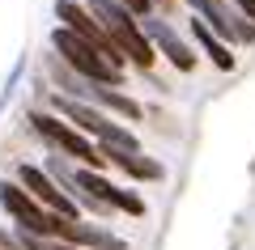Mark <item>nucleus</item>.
<instances>
[{
	"label": "nucleus",
	"instance_id": "obj_13",
	"mask_svg": "<svg viewBox=\"0 0 255 250\" xmlns=\"http://www.w3.org/2000/svg\"><path fill=\"white\" fill-rule=\"evenodd\" d=\"M119 4H128L136 17H149V13H153V0H119Z\"/></svg>",
	"mask_w": 255,
	"mask_h": 250
},
{
	"label": "nucleus",
	"instance_id": "obj_9",
	"mask_svg": "<svg viewBox=\"0 0 255 250\" xmlns=\"http://www.w3.org/2000/svg\"><path fill=\"white\" fill-rule=\"evenodd\" d=\"M98 153L111 161V166H119V170L128 174V178H140V182H157L162 178V161L145 157V153H128V149H111V144H98Z\"/></svg>",
	"mask_w": 255,
	"mask_h": 250
},
{
	"label": "nucleus",
	"instance_id": "obj_5",
	"mask_svg": "<svg viewBox=\"0 0 255 250\" xmlns=\"http://www.w3.org/2000/svg\"><path fill=\"white\" fill-rule=\"evenodd\" d=\"M17 182L38 199V204L51 208L55 216H68V221H77V199H73V195H64V191L55 187V178L43 170V166H26V161H21V166H17Z\"/></svg>",
	"mask_w": 255,
	"mask_h": 250
},
{
	"label": "nucleus",
	"instance_id": "obj_1",
	"mask_svg": "<svg viewBox=\"0 0 255 250\" xmlns=\"http://www.w3.org/2000/svg\"><path fill=\"white\" fill-rule=\"evenodd\" d=\"M51 47H55V55H60L68 68L81 72V77H90L94 85H119V81H124V68L107 64V55H102L90 38L73 34L68 26H55L51 30Z\"/></svg>",
	"mask_w": 255,
	"mask_h": 250
},
{
	"label": "nucleus",
	"instance_id": "obj_6",
	"mask_svg": "<svg viewBox=\"0 0 255 250\" xmlns=\"http://www.w3.org/2000/svg\"><path fill=\"white\" fill-rule=\"evenodd\" d=\"M140 30L149 34L153 51H162L166 60H170L174 68H179V72H196V51H191V47L183 43L179 34H174V26H170V21H162V17H153V13H149V17H140Z\"/></svg>",
	"mask_w": 255,
	"mask_h": 250
},
{
	"label": "nucleus",
	"instance_id": "obj_14",
	"mask_svg": "<svg viewBox=\"0 0 255 250\" xmlns=\"http://www.w3.org/2000/svg\"><path fill=\"white\" fill-rule=\"evenodd\" d=\"M234 9H238V13H243V17H247V21H255V0H234Z\"/></svg>",
	"mask_w": 255,
	"mask_h": 250
},
{
	"label": "nucleus",
	"instance_id": "obj_10",
	"mask_svg": "<svg viewBox=\"0 0 255 250\" xmlns=\"http://www.w3.org/2000/svg\"><path fill=\"white\" fill-rule=\"evenodd\" d=\"M51 106H55V115H64L68 123L77 127V132H85V136H94L102 127V110H94V106H85V102H77V98H64V93H55L51 98Z\"/></svg>",
	"mask_w": 255,
	"mask_h": 250
},
{
	"label": "nucleus",
	"instance_id": "obj_4",
	"mask_svg": "<svg viewBox=\"0 0 255 250\" xmlns=\"http://www.w3.org/2000/svg\"><path fill=\"white\" fill-rule=\"evenodd\" d=\"M187 4H191V13H196V17H200L217 38H226L230 47H234V43L238 47L255 43V21H247L238 9H226L221 0H187Z\"/></svg>",
	"mask_w": 255,
	"mask_h": 250
},
{
	"label": "nucleus",
	"instance_id": "obj_8",
	"mask_svg": "<svg viewBox=\"0 0 255 250\" xmlns=\"http://www.w3.org/2000/svg\"><path fill=\"white\" fill-rule=\"evenodd\" d=\"M111 38H115V47L124 51V60H132L136 68H153L157 51H153V43H149V34L140 30V21H128V26H115V30H111Z\"/></svg>",
	"mask_w": 255,
	"mask_h": 250
},
{
	"label": "nucleus",
	"instance_id": "obj_7",
	"mask_svg": "<svg viewBox=\"0 0 255 250\" xmlns=\"http://www.w3.org/2000/svg\"><path fill=\"white\" fill-rule=\"evenodd\" d=\"M55 238L68 242V246H94V250H128L124 238L107 233L102 225H85V221H68V216H55Z\"/></svg>",
	"mask_w": 255,
	"mask_h": 250
},
{
	"label": "nucleus",
	"instance_id": "obj_12",
	"mask_svg": "<svg viewBox=\"0 0 255 250\" xmlns=\"http://www.w3.org/2000/svg\"><path fill=\"white\" fill-rule=\"evenodd\" d=\"M94 102H102L107 110H115V115H124V119H140L145 115L140 102H132L128 93H115V85H94Z\"/></svg>",
	"mask_w": 255,
	"mask_h": 250
},
{
	"label": "nucleus",
	"instance_id": "obj_2",
	"mask_svg": "<svg viewBox=\"0 0 255 250\" xmlns=\"http://www.w3.org/2000/svg\"><path fill=\"white\" fill-rule=\"evenodd\" d=\"M30 127H34L43 140H51L60 153H68L73 161H81V166H90V170H102L107 166V157H102L98 149H94V140H85L81 132H77L73 123H60V115H47V110H34L30 115Z\"/></svg>",
	"mask_w": 255,
	"mask_h": 250
},
{
	"label": "nucleus",
	"instance_id": "obj_3",
	"mask_svg": "<svg viewBox=\"0 0 255 250\" xmlns=\"http://www.w3.org/2000/svg\"><path fill=\"white\" fill-rule=\"evenodd\" d=\"M0 208L17 221V229L34 233V238H55V212H43L21 182H0Z\"/></svg>",
	"mask_w": 255,
	"mask_h": 250
},
{
	"label": "nucleus",
	"instance_id": "obj_11",
	"mask_svg": "<svg viewBox=\"0 0 255 250\" xmlns=\"http://www.w3.org/2000/svg\"><path fill=\"white\" fill-rule=\"evenodd\" d=\"M191 34H196V43H200V47H204V55H209V60H213V64H217V68H221V72H230V68H234V47H230V43H226V38H217V34H213V30H209V26H204V21H200V17L191 21Z\"/></svg>",
	"mask_w": 255,
	"mask_h": 250
}]
</instances>
